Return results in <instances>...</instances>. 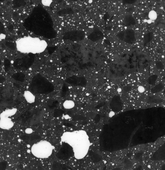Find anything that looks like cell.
Masks as SVG:
<instances>
[{"instance_id": "2", "label": "cell", "mask_w": 165, "mask_h": 170, "mask_svg": "<svg viewBox=\"0 0 165 170\" xmlns=\"http://www.w3.org/2000/svg\"><path fill=\"white\" fill-rule=\"evenodd\" d=\"M61 140L72 147L77 160L82 159L86 157L91 146L89 137L83 130L65 132L61 136Z\"/></svg>"}, {"instance_id": "4", "label": "cell", "mask_w": 165, "mask_h": 170, "mask_svg": "<svg viewBox=\"0 0 165 170\" xmlns=\"http://www.w3.org/2000/svg\"><path fill=\"white\" fill-rule=\"evenodd\" d=\"M54 149V147L50 142L45 140L41 141L32 145L31 152L35 157L45 159L51 155Z\"/></svg>"}, {"instance_id": "8", "label": "cell", "mask_w": 165, "mask_h": 170, "mask_svg": "<svg viewBox=\"0 0 165 170\" xmlns=\"http://www.w3.org/2000/svg\"><path fill=\"white\" fill-rule=\"evenodd\" d=\"M14 125V122L10 118H0V128L8 130L12 128Z\"/></svg>"}, {"instance_id": "1", "label": "cell", "mask_w": 165, "mask_h": 170, "mask_svg": "<svg viewBox=\"0 0 165 170\" xmlns=\"http://www.w3.org/2000/svg\"><path fill=\"white\" fill-rule=\"evenodd\" d=\"M59 54L64 68L70 73L94 67L101 58V54L98 48L78 44L64 46L60 51Z\"/></svg>"}, {"instance_id": "3", "label": "cell", "mask_w": 165, "mask_h": 170, "mask_svg": "<svg viewBox=\"0 0 165 170\" xmlns=\"http://www.w3.org/2000/svg\"><path fill=\"white\" fill-rule=\"evenodd\" d=\"M16 45L18 50L21 53L36 54L45 51L47 44L45 41L39 38L28 36L22 38L16 41Z\"/></svg>"}, {"instance_id": "20", "label": "cell", "mask_w": 165, "mask_h": 170, "mask_svg": "<svg viewBox=\"0 0 165 170\" xmlns=\"http://www.w3.org/2000/svg\"><path fill=\"white\" fill-rule=\"evenodd\" d=\"M25 133L27 134H31L33 132V130L31 128H27L25 130Z\"/></svg>"}, {"instance_id": "14", "label": "cell", "mask_w": 165, "mask_h": 170, "mask_svg": "<svg viewBox=\"0 0 165 170\" xmlns=\"http://www.w3.org/2000/svg\"><path fill=\"white\" fill-rule=\"evenodd\" d=\"M153 38V36L151 33L146 34L144 37V47L147 46L152 40Z\"/></svg>"}, {"instance_id": "13", "label": "cell", "mask_w": 165, "mask_h": 170, "mask_svg": "<svg viewBox=\"0 0 165 170\" xmlns=\"http://www.w3.org/2000/svg\"><path fill=\"white\" fill-rule=\"evenodd\" d=\"M75 103L74 102L71 100H67L64 101L63 104L64 107L67 109H72L74 107Z\"/></svg>"}, {"instance_id": "22", "label": "cell", "mask_w": 165, "mask_h": 170, "mask_svg": "<svg viewBox=\"0 0 165 170\" xmlns=\"http://www.w3.org/2000/svg\"><path fill=\"white\" fill-rule=\"evenodd\" d=\"M114 115V113L113 111H111L109 113V116L110 117H111L112 116H113Z\"/></svg>"}, {"instance_id": "6", "label": "cell", "mask_w": 165, "mask_h": 170, "mask_svg": "<svg viewBox=\"0 0 165 170\" xmlns=\"http://www.w3.org/2000/svg\"><path fill=\"white\" fill-rule=\"evenodd\" d=\"M117 36L120 40L130 44H135L136 41L134 32L131 30L121 32Z\"/></svg>"}, {"instance_id": "12", "label": "cell", "mask_w": 165, "mask_h": 170, "mask_svg": "<svg viewBox=\"0 0 165 170\" xmlns=\"http://www.w3.org/2000/svg\"><path fill=\"white\" fill-rule=\"evenodd\" d=\"M164 85L162 83H160L153 87L151 90V91L153 93H156L162 91L164 89Z\"/></svg>"}, {"instance_id": "19", "label": "cell", "mask_w": 165, "mask_h": 170, "mask_svg": "<svg viewBox=\"0 0 165 170\" xmlns=\"http://www.w3.org/2000/svg\"><path fill=\"white\" fill-rule=\"evenodd\" d=\"M157 68L159 70H162L164 69V65L161 61H157L156 62Z\"/></svg>"}, {"instance_id": "16", "label": "cell", "mask_w": 165, "mask_h": 170, "mask_svg": "<svg viewBox=\"0 0 165 170\" xmlns=\"http://www.w3.org/2000/svg\"><path fill=\"white\" fill-rule=\"evenodd\" d=\"M148 17L151 20H155L157 18V14L155 11L152 10L149 13Z\"/></svg>"}, {"instance_id": "10", "label": "cell", "mask_w": 165, "mask_h": 170, "mask_svg": "<svg viewBox=\"0 0 165 170\" xmlns=\"http://www.w3.org/2000/svg\"><path fill=\"white\" fill-rule=\"evenodd\" d=\"M24 96L27 102L31 104L35 102V97L31 92L28 90L25 91L24 92Z\"/></svg>"}, {"instance_id": "9", "label": "cell", "mask_w": 165, "mask_h": 170, "mask_svg": "<svg viewBox=\"0 0 165 170\" xmlns=\"http://www.w3.org/2000/svg\"><path fill=\"white\" fill-rule=\"evenodd\" d=\"M18 111L16 108H13L6 110L0 114V118H8L15 115Z\"/></svg>"}, {"instance_id": "11", "label": "cell", "mask_w": 165, "mask_h": 170, "mask_svg": "<svg viewBox=\"0 0 165 170\" xmlns=\"http://www.w3.org/2000/svg\"><path fill=\"white\" fill-rule=\"evenodd\" d=\"M103 35L101 33L95 32L89 37V39L93 42H96L103 39Z\"/></svg>"}, {"instance_id": "18", "label": "cell", "mask_w": 165, "mask_h": 170, "mask_svg": "<svg viewBox=\"0 0 165 170\" xmlns=\"http://www.w3.org/2000/svg\"><path fill=\"white\" fill-rule=\"evenodd\" d=\"M8 162L6 161L0 162V170H5L6 169Z\"/></svg>"}, {"instance_id": "15", "label": "cell", "mask_w": 165, "mask_h": 170, "mask_svg": "<svg viewBox=\"0 0 165 170\" xmlns=\"http://www.w3.org/2000/svg\"><path fill=\"white\" fill-rule=\"evenodd\" d=\"M158 75H153L150 76L146 80L147 83L151 85L155 84L158 78Z\"/></svg>"}, {"instance_id": "17", "label": "cell", "mask_w": 165, "mask_h": 170, "mask_svg": "<svg viewBox=\"0 0 165 170\" xmlns=\"http://www.w3.org/2000/svg\"><path fill=\"white\" fill-rule=\"evenodd\" d=\"M41 2L44 6L49 7L52 2V0H42Z\"/></svg>"}, {"instance_id": "23", "label": "cell", "mask_w": 165, "mask_h": 170, "mask_svg": "<svg viewBox=\"0 0 165 170\" xmlns=\"http://www.w3.org/2000/svg\"><path fill=\"white\" fill-rule=\"evenodd\" d=\"M148 168H150V167H151V166H150V165H148Z\"/></svg>"}, {"instance_id": "7", "label": "cell", "mask_w": 165, "mask_h": 170, "mask_svg": "<svg viewBox=\"0 0 165 170\" xmlns=\"http://www.w3.org/2000/svg\"><path fill=\"white\" fill-rule=\"evenodd\" d=\"M87 80L84 78H80L77 76L71 77L66 80L70 85H74L84 86L87 84Z\"/></svg>"}, {"instance_id": "21", "label": "cell", "mask_w": 165, "mask_h": 170, "mask_svg": "<svg viewBox=\"0 0 165 170\" xmlns=\"http://www.w3.org/2000/svg\"><path fill=\"white\" fill-rule=\"evenodd\" d=\"M6 37V35L3 34H0V39H4Z\"/></svg>"}, {"instance_id": "5", "label": "cell", "mask_w": 165, "mask_h": 170, "mask_svg": "<svg viewBox=\"0 0 165 170\" xmlns=\"http://www.w3.org/2000/svg\"><path fill=\"white\" fill-rule=\"evenodd\" d=\"M33 83H34V90L39 94H48L54 90L53 84L40 74H38L35 76Z\"/></svg>"}]
</instances>
